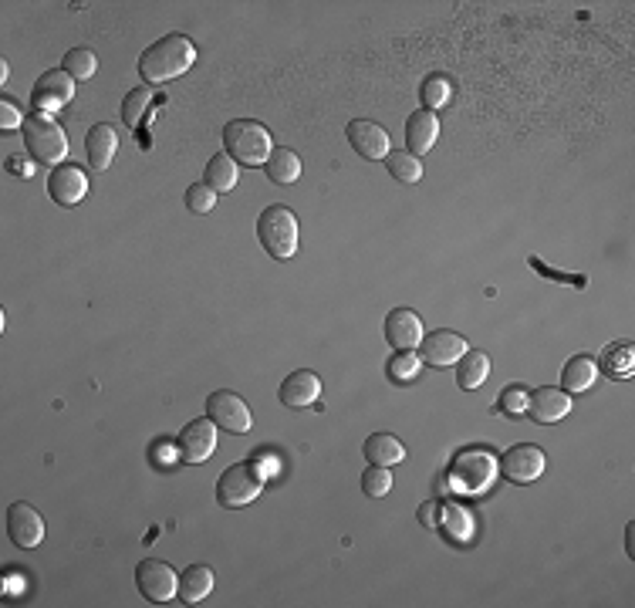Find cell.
Masks as SVG:
<instances>
[{
  "mask_svg": "<svg viewBox=\"0 0 635 608\" xmlns=\"http://www.w3.org/2000/svg\"><path fill=\"white\" fill-rule=\"evenodd\" d=\"M98 68V58L92 48H71L65 55V71L75 82H85V78H92Z\"/></svg>",
  "mask_w": 635,
  "mask_h": 608,
  "instance_id": "obj_30",
  "label": "cell"
},
{
  "mask_svg": "<svg viewBox=\"0 0 635 608\" xmlns=\"http://www.w3.org/2000/svg\"><path fill=\"white\" fill-rule=\"evenodd\" d=\"M348 142H352V149L359 152L362 159H369V163H375V159H386L392 152L389 149V132L372 119L348 122Z\"/></svg>",
  "mask_w": 635,
  "mask_h": 608,
  "instance_id": "obj_14",
  "label": "cell"
},
{
  "mask_svg": "<svg viewBox=\"0 0 635 608\" xmlns=\"http://www.w3.org/2000/svg\"><path fill=\"white\" fill-rule=\"evenodd\" d=\"M595 375H598V365L595 359H588V355H571L565 362V369H561V389L565 392H585L595 386Z\"/></svg>",
  "mask_w": 635,
  "mask_h": 608,
  "instance_id": "obj_23",
  "label": "cell"
},
{
  "mask_svg": "<svg viewBox=\"0 0 635 608\" xmlns=\"http://www.w3.org/2000/svg\"><path fill=\"white\" fill-rule=\"evenodd\" d=\"M318 396H321V379L311 369L291 372L288 379L281 382V392H277V399H281L284 409H308V406H315Z\"/></svg>",
  "mask_w": 635,
  "mask_h": 608,
  "instance_id": "obj_16",
  "label": "cell"
},
{
  "mask_svg": "<svg viewBox=\"0 0 635 608\" xmlns=\"http://www.w3.org/2000/svg\"><path fill=\"white\" fill-rule=\"evenodd\" d=\"M88 193V176L82 173V166L75 163H61L51 169L48 176V196L61 207H78Z\"/></svg>",
  "mask_w": 635,
  "mask_h": 608,
  "instance_id": "obj_13",
  "label": "cell"
},
{
  "mask_svg": "<svg viewBox=\"0 0 635 608\" xmlns=\"http://www.w3.org/2000/svg\"><path fill=\"white\" fill-rule=\"evenodd\" d=\"M213 592V568L210 565H190L180 575V598L186 605H200Z\"/></svg>",
  "mask_w": 635,
  "mask_h": 608,
  "instance_id": "obj_22",
  "label": "cell"
},
{
  "mask_svg": "<svg viewBox=\"0 0 635 608\" xmlns=\"http://www.w3.org/2000/svg\"><path fill=\"white\" fill-rule=\"evenodd\" d=\"M386 338L396 352H413L423 342V321L409 308H392L386 318Z\"/></svg>",
  "mask_w": 635,
  "mask_h": 608,
  "instance_id": "obj_18",
  "label": "cell"
},
{
  "mask_svg": "<svg viewBox=\"0 0 635 608\" xmlns=\"http://www.w3.org/2000/svg\"><path fill=\"white\" fill-rule=\"evenodd\" d=\"M0 125H4V129H14V125H24V119H21V112H17V105L14 102H0Z\"/></svg>",
  "mask_w": 635,
  "mask_h": 608,
  "instance_id": "obj_37",
  "label": "cell"
},
{
  "mask_svg": "<svg viewBox=\"0 0 635 608\" xmlns=\"http://www.w3.org/2000/svg\"><path fill=\"white\" fill-rule=\"evenodd\" d=\"M467 352V338L450 332V328H436L419 342V362L433 365V369H450Z\"/></svg>",
  "mask_w": 635,
  "mask_h": 608,
  "instance_id": "obj_8",
  "label": "cell"
},
{
  "mask_svg": "<svg viewBox=\"0 0 635 608\" xmlns=\"http://www.w3.org/2000/svg\"><path fill=\"white\" fill-rule=\"evenodd\" d=\"M362 490L369 497H386L389 490H392V473H389V467H372V463H369V470L362 473Z\"/></svg>",
  "mask_w": 635,
  "mask_h": 608,
  "instance_id": "obj_33",
  "label": "cell"
},
{
  "mask_svg": "<svg viewBox=\"0 0 635 608\" xmlns=\"http://www.w3.org/2000/svg\"><path fill=\"white\" fill-rule=\"evenodd\" d=\"M544 467H548L544 450L534 443L511 446V450L500 456V470H504V477L511 480V484H534V480L544 473Z\"/></svg>",
  "mask_w": 635,
  "mask_h": 608,
  "instance_id": "obj_9",
  "label": "cell"
},
{
  "mask_svg": "<svg viewBox=\"0 0 635 608\" xmlns=\"http://www.w3.org/2000/svg\"><path fill=\"white\" fill-rule=\"evenodd\" d=\"M85 152H88V163L98 173H105V169L112 166L115 152H119V132H115V125L109 122H98L88 129V139H85Z\"/></svg>",
  "mask_w": 635,
  "mask_h": 608,
  "instance_id": "obj_19",
  "label": "cell"
},
{
  "mask_svg": "<svg viewBox=\"0 0 635 608\" xmlns=\"http://www.w3.org/2000/svg\"><path fill=\"white\" fill-rule=\"evenodd\" d=\"M71 95H75V78H71L65 68L44 71L38 82H34L31 105H34V112H55L61 105L71 102Z\"/></svg>",
  "mask_w": 635,
  "mask_h": 608,
  "instance_id": "obj_12",
  "label": "cell"
},
{
  "mask_svg": "<svg viewBox=\"0 0 635 608\" xmlns=\"http://www.w3.org/2000/svg\"><path fill=\"white\" fill-rule=\"evenodd\" d=\"M436 139H440V119H436L433 112L419 109L409 115L406 142H409V152H413V156H426V152L436 146Z\"/></svg>",
  "mask_w": 635,
  "mask_h": 608,
  "instance_id": "obj_20",
  "label": "cell"
},
{
  "mask_svg": "<svg viewBox=\"0 0 635 608\" xmlns=\"http://www.w3.org/2000/svg\"><path fill=\"white\" fill-rule=\"evenodd\" d=\"M213 450H217V423H213L210 416L186 423L183 433L176 436V453H180L186 463H203V460H210Z\"/></svg>",
  "mask_w": 635,
  "mask_h": 608,
  "instance_id": "obj_10",
  "label": "cell"
},
{
  "mask_svg": "<svg viewBox=\"0 0 635 608\" xmlns=\"http://www.w3.org/2000/svg\"><path fill=\"white\" fill-rule=\"evenodd\" d=\"M136 585L146 602L152 605H166L180 595V575L159 558H146L136 565Z\"/></svg>",
  "mask_w": 635,
  "mask_h": 608,
  "instance_id": "obj_6",
  "label": "cell"
},
{
  "mask_svg": "<svg viewBox=\"0 0 635 608\" xmlns=\"http://www.w3.org/2000/svg\"><path fill=\"white\" fill-rule=\"evenodd\" d=\"M494 477V456L487 450H467L456 456L453 463V484L463 490V494H477L484 490Z\"/></svg>",
  "mask_w": 635,
  "mask_h": 608,
  "instance_id": "obj_11",
  "label": "cell"
},
{
  "mask_svg": "<svg viewBox=\"0 0 635 608\" xmlns=\"http://www.w3.org/2000/svg\"><path fill=\"white\" fill-rule=\"evenodd\" d=\"M487 375H490V359L484 352H470V348H467V352H463V359L456 362V386L467 389V392L484 386Z\"/></svg>",
  "mask_w": 635,
  "mask_h": 608,
  "instance_id": "obj_24",
  "label": "cell"
},
{
  "mask_svg": "<svg viewBox=\"0 0 635 608\" xmlns=\"http://www.w3.org/2000/svg\"><path fill=\"white\" fill-rule=\"evenodd\" d=\"M24 146L31 149V156L38 159L44 166H61V159L68 156V139H65V129L51 119V115L44 112H34V115H24Z\"/></svg>",
  "mask_w": 635,
  "mask_h": 608,
  "instance_id": "obj_4",
  "label": "cell"
},
{
  "mask_svg": "<svg viewBox=\"0 0 635 608\" xmlns=\"http://www.w3.org/2000/svg\"><path fill=\"white\" fill-rule=\"evenodd\" d=\"M223 146L237 166H264L274 152V139L264 122L257 119H234L223 129Z\"/></svg>",
  "mask_w": 635,
  "mask_h": 608,
  "instance_id": "obj_2",
  "label": "cell"
},
{
  "mask_svg": "<svg viewBox=\"0 0 635 608\" xmlns=\"http://www.w3.org/2000/svg\"><path fill=\"white\" fill-rule=\"evenodd\" d=\"M240 180V166L234 159L227 156V152H220V156H210L207 163V186L213 193H230Z\"/></svg>",
  "mask_w": 635,
  "mask_h": 608,
  "instance_id": "obj_26",
  "label": "cell"
},
{
  "mask_svg": "<svg viewBox=\"0 0 635 608\" xmlns=\"http://www.w3.org/2000/svg\"><path fill=\"white\" fill-rule=\"evenodd\" d=\"M207 416H210L220 429H227V433H250V426H254L250 406L237 396V392H230V389L210 392V399H207Z\"/></svg>",
  "mask_w": 635,
  "mask_h": 608,
  "instance_id": "obj_7",
  "label": "cell"
},
{
  "mask_svg": "<svg viewBox=\"0 0 635 608\" xmlns=\"http://www.w3.org/2000/svg\"><path fill=\"white\" fill-rule=\"evenodd\" d=\"M196 61V48L186 34H163L156 44H149L139 58V75L146 78L149 85H163L180 78L183 71H190Z\"/></svg>",
  "mask_w": 635,
  "mask_h": 608,
  "instance_id": "obj_1",
  "label": "cell"
},
{
  "mask_svg": "<svg viewBox=\"0 0 635 608\" xmlns=\"http://www.w3.org/2000/svg\"><path fill=\"white\" fill-rule=\"evenodd\" d=\"M386 169L392 173V180H399V183L423 180V163H419V156H413V152H389Z\"/></svg>",
  "mask_w": 635,
  "mask_h": 608,
  "instance_id": "obj_27",
  "label": "cell"
},
{
  "mask_svg": "<svg viewBox=\"0 0 635 608\" xmlns=\"http://www.w3.org/2000/svg\"><path fill=\"white\" fill-rule=\"evenodd\" d=\"M571 413V399L565 389L541 386L527 392V416H534L538 423H561Z\"/></svg>",
  "mask_w": 635,
  "mask_h": 608,
  "instance_id": "obj_17",
  "label": "cell"
},
{
  "mask_svg": "<svg viewBox=\"0 0 635 608\" xmlns=\"http://www.w3.org/2000/svg\"><path fill=\"white\" fill-rule=\"evenodd\" d=\"M213 207H217V193H213L207 183H193L190 190H186V210L196 213V217L210 213Z\"/></svg>",
  "mask_w": 635,
  "mask_h": 608,
  "instance_id": "obj_32",
  "label": "cell"
},
{
  "mask_svg": "<svg viewBox=\"0 0 635 608\" xmlns=\"http://www.w3.org/2000/svg\"><path fill=\"white\" fill-rule=\"evenodd\" d=\"M261 494H264V467H257L254 460L234 463V467L223 470L217 480V500L220 507H230V511L254 504Z\"/></svg>",
  "mask_w": 635,
  "mask_h": 608,
  "instance_id": "obj_5",
  "label": "cell"
},
{
  "mask_svg": "<svg viewBox=\"0 0 635 608\" xmlns=\"http://www.w3.org/2000/svg\"><path fill=\"white\" fill-rule=\"evenodd\" d=\"M257 237H261L264 250L274 261H291L298 254V217H294V210L284 207V203L267 207L257 217Z\"/></svg>",
  "mask_w": 635,
  "mask_h": 608,
  "instance_id": "obj_3",
  "label": "cell"
},
{
  "mask_svg": "<svg viewBox=\"0 0 635 608\" xmlns=\"http://www.w3.org/2000/svg\"><path fill=\"white\" fill-rule=\"evenodd\" d=\"M497 413H504V416H524V413H527V389L511 386V389L500 392Z\"/></svg>",
  "mask_w": 635,
  "mask_h": 608,
  "instance_id": "obj_35",
  "label": "cell"
},
{
  "mask_svg": "<svg viewBox=\"0 0 635 608\" xmlns=\"http://www.w3.org/2000/svg\"><path fill=\"white\" fill-rule=\"evenodd\" d=\"M362 453L372 467H396V463L406 460V446L392 433H372L369 440L362 443Z\"/></svg>",
  "mask_w": 635,
  "mask_h": 608,
  "instance_id": "obj_21",
  "label": "cell"
},
{
  "mask_svg": "<svg viewBox=\"0 0 635 608\" xmlns=\"http://www.w3.org/2000/svg\"><path fill=\"white\" fill-rule=\"evenodd\" d=\"M7 534H11V541L17 544V548H38V544L44 541L41 514L34 511L31 504L17 500V504H11V511H7Z\"/></svg>",
  "mask_w": 635,
  "mask_h": 608,
  "instance_id": "obj_15",
  "label": "cell"
},
{
  "mask_svg": "<svg viewBox=\"0 0 635 608\" xmlns=\"http://www.w3.org/2000/svg\"><path fill=\"white\" fill-rule=\"evenodd\" d=\"M152 456H159L163 463H169V460H173V450H169V446H159V450L152 446Z\"/></svg>",
  "mask_w": 635,
  "mask_h": 608,
  "instance_id": "obj_39",
  "label": "cell"
},
{
  "mask_svg": "<svg viewBox=\"0 0 635 608\" xmlns=\"http://www.w3.org/2000/svg\"><path fill=\"white\" fill-rule=\"evenodd\" d=\"M527 264H531V267H534V271H538V274H544V277H548V281H561V284H575V288H588V277H585V274H565V271H551V267L544 264V261H538V257H531V261H527Z\"/></svg>",
  "mask_w": 635,
  "mask_h": 608,
  "instance_id": "obj_36",
  "label": "cell"
},
{
  "mask_svg": "<svg viewBox=\"0 0 635 608\" xmlns=\"http://www.w3.org/2000/svg\"><path fill=\"white\" fill-rule=\"evenodd\" d=\"M602 369H605V375H612V379H629L632 375V345L629 342L608 345L602 355Z\"/></svg>",
  "mask_w": 635,
  "mask_h": 608,
  "instance_id": "obj_28",
  "label": "cell"
},
{
  "mask_svg": "<svg viewBox=\"0 0 635 608\" xmlns=\"http://www.w3.org/2000/svg\"><path fill=\"white\" fill-rule=\"evenodd\" d=\"M419 365H423V362H419L416 352H396L389 359V369L386 372H389L392 382H406V379H413V375L419 372Z\"/></svg>",
  "mask_w": 635,
  "mask_h": 608,
  "instance_id": "obj_34",
  "label": "cell"
},
{
  "mask_svg": "<svg viewBox=\"0 0 635 608\" xmlns=\"http://www.w3.org/2000/svg\"><path fill=\"white\" fill-rule=\"evenodd\" d=\"M419 95H423V109L433 112V109H443L446 102H450L453 95V82L446 75H429L423 88H419Z\"/></svg>",
  "mask_w": 635,
  "mask_h": 608,
  "instance_id": "obj_29",
  "label": "cell"
},
{
  "mask_svg": "<svg viewBox=\"0 0 635 608\" xmlns=\"http://www.w3.org/2000/svg\"><path fill=\"white\" fill-rule=\"evenodd\" d=\"M149 105H152V88H132V92L125 95V102H122V122L125 125H139Z\"/></svg>",
  "mask_w": 635,
  "mask_h": 608,
  "instance_id": "obj_31",
  "label": "cell"
},
{
  "mask_svg": "<svg viewBox=\"0 0 635 608\" xmlns=\"http://www.w3.org/2000/svg\"><path fill=\"white\" fill-rule=\"evenodd\" d=\"M7 169H11L14 176H21V180H31V173H34L31 159H24V156H11V159H7Z\"/></svg>",
  "mask_w": 635,
  "mask_h": 608,
  "instance_id": "obj_38",
  "label": "cell"
},
{
  "mask_svg": "<svg viewBox=\"0 0 635 608\" xmlns=\"http://www.w3.org/2000/svg\"><path fill=\"white\" fill-rule=\"evenodd\" d=\"M264 169H267V176H271L277 186H291V183L301 180V159H298V152H291V149H284V146H277L271 152V159L264 163Z\"/></svg>",
  "mask_w": 635,
  "mask_h": 608,
  "instance_id": "obj_25",
  "label": "cell"
}]
</instances>
